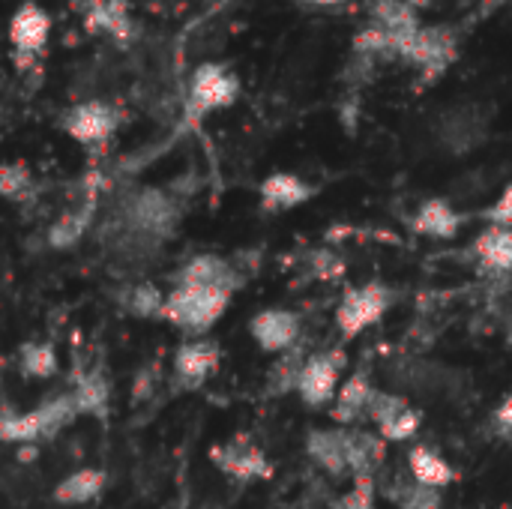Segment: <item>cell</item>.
Listing matches in <instances>:
<instances>
[{"mask_svg":"<svg viewBox=\"0 0 512 509\" xmlns=\"http://www.w3.org/2000/svg\"><path fill=\"white\" fill-rule=\"evenodd\" d=\"M420 426H423V411L414 408V405L408 402L396 417H390L387 423H381L375 432H378L387 444H405V441H411V438L420 432Z\"/></svg>","mask_w":512,"mask_h":509,"instance_id":"obj_28","label":"cell"},{"mask_svg":"<svg viewBox=\"0 0 512 509\" xmlns=\"http://www.w3.org/2000/svg\"><path fill=\"white\" fill-rule=\"evenodd\" d=\"M378 387L372 384L369 372H354L351 378H345V384L339 387L333 405H330V417L336 426H357L360 420H366V411H369V402H372V393Z\"/></svg>","mask_w":512,"mask_h":509,"instance_id":"obj_17","label":"cell"},{"mask_svg":"<svg viewBox=\"0 0 512 509\" xmlns=\"http://www.w3.org/2000/svg\"><path fill=\"white\" fill-rule=\"evenodd\" d=\"M33 174L24 162H0V198L24 201L33 192Z\"/></svg>","mask_w":512,"mask_h":509,"instance_id":"obj_29","label":"cell"},{"mask_svg":"<svg viewBox=\"0 0 512 509\" xmlns=\"http://www.w3.org/2000/svg\"><path fill=\"white\" fill-rule=\"evenodd\" d=\"M306 3H315V6H339L345 0H306Z\"/></svg>","mask_w":512,"mask_h":509,"instance_id":"obj_38","label":"cell"},{"mask_svg":"<svg viewBox=\"0 0 512 509\" xmlns=\"http://www.w3.org/2000/svg\"><path fill=\"white\" fill-rule=\"evenodd\" d=\"M381 498H387L396 509H441L444 498L438 489H429L423 483H417L408 468L402 474H396L384 489H381Z\"/></svg>","mask_w":512,"mask_h":509,"instance_id":"obj_21","label":"cell"},{"mask_svg":"<svg viewBox=\"0 0 512 509\" xmlns=\"http://www.w3.org/2000/svg\"><path fill=\"white\" fill-rule=\"evenodd\" d=\"M249 336L264 354H285L300 345L303 321L291 309H261L249 321Z\"/></svg>","mask_w":512,"mask_h":509,"instance_id":"obj_11","label":"cell"},{"mask_svg":"<svg viewBox=\"0 0 512 509\" xmlns=\"http://www.w3.org/2000/svg\"><path fill=\"white\" fill-rule=\"evenodd\" d=\"M219 360L222 351L216 342L210 339L183 342L174 354V384H180V390H198L201 384L210 381V375H216Z\"/></svg>","mask_w":512,"mask_h":509,"instance_id":"obj_13","label":"cell"},{"mask_svg":"<svg viewBox=\"0 0 512 509\" xmlns=\"http://www.w3.org/2000/svg\"><path fill=\"white\" fill-rule=\"evenodd\" d=\"M90 216H93V207H90V204H84V207H78V210H69V213H63V216H57V219L51 222V228H48V246H51V249H69V246H75V243L87 234Z\"/></svg>","mask_w":512,"mask_h":509,"instance_id":"obj_24","label":"cell"},{"mask_svg":"<svg viewBox=\"0 0 512 509\" xmlns=\"http://www.w3.org/2000/svg\"><path fill=\"white\" fill-rule=\"evenodd\" d=\"M156 378H159L156 366L141 369V372H138V378H135V384H132V399H135V402L147 399V396L153 393V387H156Z\"/></svg>","mask_w":512,"mask_h":509,"instance_id":"obj_35","label":"cell"},{"mask_svg":"<svg viewBox=\"0 0 512 509\" xmlns=\"http://www.w3.org/2000/svg\"><path fill=\"white\" fill-rule=\"evenodd\" d=\"M210 459L222 474H228L231 480H240V483H255V480H270L273 477L270 459L246 435H237L234 441H228L222 447H213Z\"/></svg>","mask_w":512,"mask_h":509,"instance_id":"obj_10","label":"cell"},{"mask_svg":"<svg viewBox=\"0 0 512 509\" xmlns=\"http://www.w3.org/2000/svg\"><path fill=\"white\" fill-rule=\"evenodd\" d=\"M489 126H492V114H489L486 105H480V102H456V105H447L438 114L435 135L450 153H471L486 141Z\"/></svg>","mask_w":512,"mask_h":509,"instance_id":"obj_7","label":"cell"},{"mask_svg":"<svg viewBox=\"0 0 512 509\" xmlns=\"http://www.w3.org/2000/svg\"><path fill=\"white\" fill-rule=\"evenodd\" d=\"M21 372L27 378L45 381L57 372V351L51 342H27L21 348Z\"/></svg>","mask_w":512,"mask_h":509,"instance_id":"obj_27","label":"cell"},{"mask_svg":"<svg viewBox=\"0 0 512 509\" xmlns=\"http://www.w3.org/2000/svg\"><path fill=\"white\" fill-rule=\"evenodd\" d=\"M492 426H495V432L501 435V438H512V393L495 408V414H492Z\"/></svg>","mask_w":512,"mask_h":509,"instance_id":"obj_36","label":"cell"},{"mask_svg":"<svg viewBox=\"0 0 512 509\" xmlns=\"http://www.w3.org/2000/svg\"><path fill=\"white\" fill-rule=\"evenodd\" d=\"M309 459L330 477H348L351 465V429H312L306 438Z\"/></svg>","mask_w":512,"mask_h":509,"instance_id":"obj_16","label":"cell"},{"mask_svg":"<svg viewBox=\"0 0 512 509\" xmlns=\"http://www.w3.org/2000/svg\"><path fill=\"white\" fill-rule=\"evenodd\" d=\"M240 282L243 279L237 276V270L219 255H198L177 276V285H210V288H228V291H237Z\"/></svg>","mask_w":512,"mask_h":509,"instance_id":"obj_20","label":"cell"},{"mask_svg":"<svg viewBox=\"0 0 512 509\" xmlns=\"http://www.w3.org/2000/svg\"><path fill=\"white\" fill-rule=\"evenodd\" d=\"M345 273V264L342 258H336L333 252H315V276L324 279V282H333Z\"/></svg>","mask_w":512,"mask_h":509,"instance_id":"obj_33","label":"cell"},{"mask_svg":"<svg viewBox=\"0 0 512 509\" xmlns=\"http://www.w3.org/2000/svg\"><path fill=\"white\" fill-rule=\"evenodd\" d=\"M462 228V216L444 198H426L414 213V231L429 240H456Z\"/></svg>","mask_w":512,"mask_h":509,"instance_id":"obj_19","label":"cell"},{"mask_svg":"<svg viewBox=\"0 0 512 509\" xmlns=\"http://www.w3.org/2000/svg\"><path fill=\"white\" fill-rule=\"evenodd\" d=\"M375 504H378L375 477H360L351 483V489L339 501H333V509H378Z\"/></svg>","mask_w":512,"mask_h":509,"instance_id":"obj_32","label":"cell"},{"mask_svg":"<svg viewBox=\"0 0 512 509\" xmlns=\"http://www.w3.org/2000/svg\"><path fill=\"white\" fill-rule=\"evenodd\" d=\"M375 33H381L390 45V54L396 57L399 42H405L411 33H417L423 27L420 15L414 6H408L405 0H369V24Z\"/></svg>","mask_w":512,"mask_h":509,"instance_id":"obj_14","label":"cell"},{"mask_svg":"<svg viewBox=\"0 0 512 509\" xmlns=\"http://www.w3.org/2000/svg\"><path fill=\"white\" fill-rule=\"evenodd\" d=\"M117 126H120V108L105 99H84L60 114V129L84 147L105 144L117 132Z\"/></svg>","mask_w":512,"mask_h":509,"instance_id":"obj_8","label":"cell"},{"mask_svg":"<svg viewBox=\"0 0 512 509\" xmlns=\"http://www.w3.org/2000/svg\"><path fill=\"white\" fill-rule=\"evenodd\" d=\"M72 399H75L78 414H96V417H102L108 411V402H111V387H108V381L102 375L90 372V375H84L78 381Z\"/></svg>","mask_w":512,"mask_h":509,"instance_id":"obj_26","label":"cell"},{"mask_svg":"<svg viewBox=\"0 0 512 509\" xmlns=\"http://www.w3.org/2000/svg\"><path fill=\"white\" fill-rule=\"evenodd\" d=\"M459 54V39L450 27L423 24L417 33H411L405 42H399L396 57L414 63L426 78H438L450 69V63Z\"/></svg>","mask_w":512,"mask_h":509,"instance_id":"obj_6","label":"cell"},{"mask_svg":"<svg viewBox=\"0 0 512 509\" xmlns=\"http://www.w3.org/2000/svg\"><path fill=\"white\" fill-rule=\"evenodd\" d=\"M474 252H477V258H480L483 267H492V270H512V228L489 225V228L474 240Z\"/></svg>","mask_w":512,"mask_h":509,"instance_id":"obj_23","label":"cell"},{"mask_svg":"<svg viewBox=\"0 0 512 509\" xmlns=\"http://www.w3.org/2000/svg\"><path fill=\"white\" fill-rule=\"evenodd\" d=\"M45 438V423L39 408L30 414H3L0 417V441L6 444H36Z\"/></svg>","mask_w":512,"mask_h":509,"instance_id":"obj_25","label":"cell"},{"mask_svg":"<svg viewBox=\"0 0 512 509\" xmlns=\"http://www.w3.org/2000/svg\"><path fill=\"white\" fill-rule=\"evenodd\" d=\"M81 21L87 33L105 36L117 48H129L138 36L129 0H81Z\"/></svg>","mask_w":512,"mask_h":509,"instance_id":"obj_9","label":"cell"},{"mask_svg":"<svg viewBox=\"0 0 512 509\" xmlns=\"http://www.w3.org/2000/svg\"><path fill=\"white\" fill-rule=\"evenodd\" d=\"M405 468L417 483H423L429 489H438V492H444L447 486L456 483V468L435 447H426V444H417V447L408 450Z\"/></svg>","mask_w":512,"mask_h":509,"instance_id":"obj_18","label":"cell"},{"mask_svg":"<svg viewBox=\"0 0 512 509\" xmlns=\"http://www.w3.org/2000/svg\"><path fill=\"white\" fill-rule=\"evenodd\" d=\"M492 219V225H501V228H512V183L498 195V201L492 204V210L486 213Z\"/></svg>","mask_w":512,"mask_h":509,"instance_id":"obj_34","label":"cell"},{"mask_svg":"<svg viewBox=\"0 0 512 509\" xmlns=\"http://www.w3.org/2000/svg\"><path fill=\"white\" fill-rule=\"evenodd\" d=\"M9 45H12V60L18 72H27L36 66V60L45 54L48 39H51V12L39 6L36 0H24L15 6L9 27H6Z\"/></svg>","mask_w":512,"mask_h":509,"instance_id":"obj_3","label":"cell"},{"mask_svg":"<svg viewBox=\"0 0 512 509\" xmlns=\"http://www.w3.org/2000/svg\"><path fill=\"white\" fill-rule=\"evenodd\" d=\"M240 96V78L228 63L204 60L192 69L186 87V117L204 120L213 111L231 108Z\"/></svg>","mask_w":512,"mask_h":509,"instance_id":"obj_2","label":"cell"},{"mask_svg":"<svg viewBox=\"0 0 512 509\" xmlns=\"http://www.w3.org/2000/svg\"><path fill=\"white\" fill-rule=\"evenodd\" d=\"M105 489V474L99 468H81L69 477H63L54 489V501L63 507H84L96 501Z\"/></svg>","mask_w":512,"mask_h":509,"instance_id":"obj_22","label":"cell"},{"mask_svg":"<svg viewBox=\"0 0 512 509\" xmlns=\"http://www.w3.org/2000/svg\"><path fill=\"white\" fill-rule=\"evenodd\" d=\"M129 225L147 237H165L177 225V204L162 189H144L129 201Z\"/></svg>","mask_w":512,"mask_h":509,"instance_id":"obj_12","label":"cell"},{"mask_svg":"<svg viewBox=\"0 0 512 509\" xmlns=\"http://www.w3.org/2000/svg\"><path fill=\"white\" fill-rule=\"evenodd\" d=\"M390 303H393V291L384 282H366V285L345 291L336 312H333L339 336L345 342L357 339L363 330L375 327L387 315Z\"/></svg>","mask_w":512,"mask_h":509,"instance_id":"obj_4","label":"cell"},{"mask_svg":"<svg viewBox=\"0 0 512 509\" xmlns=\"http://www.w3.org/2000/svg\"><path fill=\"white\" fill-rule=\"evenodd\" d=\"M306 357L309 354H303L300 348H291V351L279 354V363H273V369H270V393L297 390V378H300V369H303Z\"/></svg>","mask_w":512,"mask_h":509,"instance_id":"obj_30","label":"cell"},{"mask_svg":"<svg viewBox=\"0 0 512 509\" xmlns=\"http://www.w3.org/2000/svg\"><path fill=\"white\" fill-rule=\"evenodd\" d=\"M231 297H234V291H228V288L174 285V291L165 294L162 318L183 333L201 336L225 315V309L231 306Z\"/></svg>","mask_w":512,"mask_h":509,"instance_id":"obj_1","label":"cell"},{"mask_svg":"<svg viewBox=\"0 0 512 509\" xmlns=\"http://www.w3.org/2000/svg\"><path fill=\"white\" fill-rule=\"evenodd\" d=\"M123 306L138 315V318H162V309H165V294L156 288V285H135L126 291V300Z\"/></svg>","mask_w":512,"mask_h":509,"instance_id":"obj_31","label":"cell"},{"mask_svg":"<svg viewBox=\"0 0 512 509\" xmlns=\"http://www.w3.org/2000/svg\"><path fill=\"white\" fill-rule=\"evenodd\" d=\"M405 3H408V6H414V9L420 12V9H426V6H429L432 0H405Z\"/></svg>","mask_w":512,"mask_h":509,"instance_id":"obj_37","label":"cell"},{"mask_svg":"<svg viewBox=\"0 0 512 509\" xmlns=\"http://www.w3.org/2000/svg\"><path fill=\"white\" fill-rule=\"evenodd\" d=\"M261 210L264 213H288L318 195V186L303 180L300 174L291 171H273L270 177L261 180Z\"/></svg>","mask_w":512,"mask_h":509,"instance_id":"obj_15","label":"cell"},{"mask_svg":"<svg viewBox=\"0 0 512 509\" xmlns=\"http://www.w3.org/2000/svg\"><path fill=\"white\" fill-rule=\"evenodd\" d=\"M348 366V354L342 348H324L306 357L300 378H297V396L306 408H330L336 393H339V381L342 372Z\"/></svg>","mask_w":512,"mask_h":509,"instance_id":"obj_5","label":"cell"}]
</instances>
